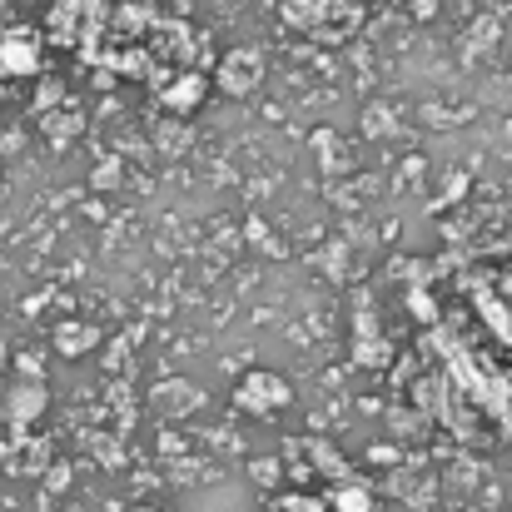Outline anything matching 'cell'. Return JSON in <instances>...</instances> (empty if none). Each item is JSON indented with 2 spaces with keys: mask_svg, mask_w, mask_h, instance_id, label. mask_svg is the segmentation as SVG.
<instances>
[{
  "mask_svg": "<svg viewBox=\"0 0 512 512\" xmlns=\"http://www.w3.org/2000/svg\"><path fill=\"white\" fill-rule=\"evenodd\" d=\"M284 20L299 30V35H314V40H348L358 25H363V5L358 0H284Z\"/></svg>",
  "mask_w": 512,
  "mask_h": 512,
  "instance_id": "6da1fadb",
  "label": "cell"
},
{
  "mask_svg": "<svg viewBox=\"0 0 512 512\" xmlns=\"http://www.w3.org/2000/svg\"><path fill=\"white\" fill-rule=\"evenodd\" d=\"M110 20V5L105 0H55L50 15H45V40L50 45H65V50H90V40Z\"/></svg>",
  "mask_w": 512,
  "mask_h": 512,
  "instance_id": "7a4b0ae2",
  "label": "cell"
},
{
  "mask_svg": "<svg viewBox=\"0 0 512 512\" xmlns=\"http://www.w3.org/2000/svg\"><path fill=\"white\" fill-rule=\"evenodd\" d=\"M45 65V30L35 25H10L0 35V80H30Z\"/></svg>",
  "mask_w": 512,
  "mask_h": 512,
  "instance_id": "3957f363",
  "label": "cell"
},
{
  "mask_svg": "<svg viewBox=\"0 0 512 512\" xmlns=\"http://www.w3.org/2000/svg\"><path fill=\"white\" fill-rule=\"evenodd\" d=\"M214 85H219L224 95H234V100L254 95V90L264 85V55H259V50H249V45L229 50V55L214 65Z\"/></svg>",
  "mask_w": 512,
  "mask_h": 512,
  "instance_id": "277c9868",
  "label": "cell"
},
{
  "mask_svg": "<svg viewBox=\"0 0 512 512\" xmlns=\"http://www.w3.org/2000/svg\"><path fill=\"white\" fill-rule=\"evenodd\" d=\"M294 398V388L279 378V373H249L239 388H234V408L239 413H254V418H264L269 408H284Z\"/></svg>",
  "mask_w": 512,
  "mask_h": 512,
  "instance_id": "5b68a950",
  "label": "cell"
},
{
  "mask_svg": "<svg viewBox=\"0 0 512 512\" xmlns=\"http://www.w3.org/2000/svg\"><path fill=\"white\" fill-rule=\"evenodd\" d=\"M204 75H179L174 85H160V100L170 105L174 115H189V110H199V100H204Z\"/></svg>",
  "mask_w": 512,
  "mask_h": 512,
  "instance_id": "8992f818",
  "label": "cell"
},
{
  "mask_svg": "<svg viewBox=\"0 0 512 512\" xmlns=\"http://www.w3.org/2000/svg\"><path fill=\"white\" fill-rule=\"evenodd\" d=\"M329 503H334V512H373V493L358 488V483H339L329 493Z\"/></svg>",
  "mask_w": 512,
  "mask_h": 512,
  "instance_id": "52a82bcc",
  "label": "cell"
},
{
  "mask_svg": "<svg viewBox=\"0 0 512 512\" xmlns=\"http://www.w3.org/2000/svg\"><path fill=\"white\" fill-rule=\"evenodd\" d=\"M269 512H324L319 498H304V493H289V498H274Z\"/></svg>",
  "mask_w": 512,
  "mask_h": 512,
  "instance_id": "ba28073f",
  "label": "cell"
},
{
  "mask_svg": "<svg viewBox=\"0 0 512 512\" xmlns=\"http://www.w3.org/2000/svg\"><path fill=\"white\" fill-rule=\"evenodd\" d=\"M95 339H100L95 329H60V348H65V353H85Z\"/></svg>",
  "mask_w": 512,
  "mask_h": 512,
  "instance_id": "9c48e42d",
  "label": "cell"
},
{
  "mask_svg": "<svg viewBox=\"0 0 512 512\" xmlns=\"http://www.w3.org/2000/svg\"><path fill=\"white\" fill-rule=\"evenodd\" d=\"M140 512H160V508H140Z\"/></svg>",
  "mask_w": 512,
  "mask_h": 512,
  "instance_id": "30bf717a",
  "label": "cell"
}]
</instances>
